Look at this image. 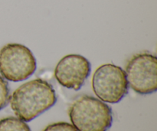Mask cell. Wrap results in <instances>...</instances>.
I'll return each instance as SVG.
<instances>
[{"label":"cell","instance_id":"4","mask_svg":"<svg viewBox=\"0 0 157 131\" xmlns=\"http://www.w3.org/2000/svg\"><path fill=\"white\" fill-rule=\"evenodd\" d=\"M92 88L96 96L104 102L119 103L128 93L125 71L113 64L101 65L94 73Z\"/></svg>","mask_w":157,"mask_h":131},{"label":"cell","instance_id":"9","mask_svg":"<svg viewBox=\"0 0 157 131\" xmlns=\"http://www.w3.org/2000/svg\"><path fill=\"white\" fill-rule=\"evenodd\" d=\"M43 131H78L71 124L66 122H58L49 124Z\"/></svg>","mask_w":157,"mask_h":131},{"label":"cell","instance_id":"2","mask_svg":"<svg viewBox=\"0 0 157 131\" xmlns=\"http://www.w3.org/2000/svg\"><path fill=\"white\" fill-rule=\"evenodd\" d=\"M69 117L78 131H106L113 122L111 108L104 101L88 95L79 97L72 103Z\"/></svg>","mask_w":157,"mask_h":131},{"label":"cell","instance_id":"7","mask_svg":"<svg viewBox=\"0 0 157 131\" xmlns=\"http://www.w3.org/2000/svg\"><path fill=\"white\" fill-rule=\"evenodd\" d=\"M0 131H32L25 121L15 117L0 120Z\"/></svg>","mask_w":157,"mask_h":131},{"label":"cell","instance_id":"5","mask_svg":"<svg viewBox=\"0 0 157 131\" xmlns=\"http://www.w3.org/2000/svg\"><path fill=\"white\" fill-rule=\"evenodd\" d=\"M157 61L150 53L133 55L126 66L128 85L140 94H150L157 90Z\"/></svg>","mask_w":157,"mask_h":131},{"label":"cell","instance_id":"1","mask_svg":"<svg viewBox=\"0 0 157 131\" xmlns=\"http://www.w3.org/2000/svg\"><path fill=\"white\" fill-rule=\"evenodd\" d=\"M9 100L16 117L29 122L53 107L57 96L52 84L37 78L19 86Z\"/></svg>","mask_w":157,"mask_h":131},{"label":"cell","instance_id":"3","mask_svg":"<svg viewBox=\"0 0 157 131\" xmlns=\"http://www.w3.org/2000/svg\"><path fill=\"white\" fill-rule=\"evenodd\" d=\"M36 59L32 51L21 44H7L0 50V74L5 79L19 82L35 72Z\"/></svg>","mask_w":157,"mask_h":131},{"label":"cell","instance_id":"8","mask_svg":"<svg viewBox=\"0 0 157 131\" xmlns=\"http://www.w3.org/2000/svg\"><path fill=\"white\" fill-rule=\"evenodd\" d=\"M9 87L7 81L0 76V110L7 106L9 99Z\"/></svg>","mask_w":157,"mask_h":131},{"label":"cell","instance_id":"6","mask_svg":"<svg viewBox=\"0 0 157 131\" xmlns=\"http://www.w3.org/2000/svg\"><path fill=\"white\" fill-rule=\"evenodd\" d=\"M91 65L88 60L80 55L63 57L57 64L55 77L63 87L78 91L90 75Z\"/></svg>","mask_w":157,"mask_h":131}]
</instances>
